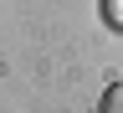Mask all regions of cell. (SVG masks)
<instances>
[{"label": "cell", "instance_id": "7a4b0ae2", "mask_svg": "<svg viewBox=\"0 0 123 113\" xmlns=\"http://www.w3.org/2000/svg\"><path fill=\"white\" fill-rule=\"evenodd\" d=\"M103 21L113 31H123V0H103Z\"/></svg>", "mask_w": 123, "mask_h": 113}, {"label": "cell", "instance_id": "6da1fadb", "mask_svg": "<svg viewBox=\"0 0 123 113\" xmlns=\"http://www.w3.org/2000/svg\"><path fill=\"white\" fill-rule=\"evenodd\" d=\"M98 113H123V77L118 82H108V93H103V108Z\"/></svg>", "mask_w": 123, "mask_h": 113}]
</instances>
